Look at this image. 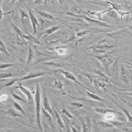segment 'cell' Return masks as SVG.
Instances as JSON below:
<instances>
[{
	"label": "cell",
	"mask_w": 132,
	"mask_h": 132,
	"mask_svg": "<svg viewBox=\"0 0 132 132\" xmlns=\"http://www.w3.org/2000/svg\"><path fill=\"white\" fill-rule=\"evenodd\" d=\"M11 95H12V97L15 99V100H18V101H21V102H27V100H26V99L22 98V97H20L19 95H18V94H16V93H12Z\"/></svg>",
	"instance_id": "obj_38"
},
{
	"label": "cell",
	"mask_w": 132,
	"mask_h": 132,
	"mask_svg": "<svg viewBox=\"0 0 132 132\" xmlns=\"http://www.w3.org/2000/svg\"><path fill=\"white\" fill-rule=\"evenodd\" d=\"M50 1H51V0H34L33 3L36 4H46Z\"/></svg>",
	"instance_id": "obj_42"
},
{
	"label": "cell",
	"mask_w": 132,
	"mask_h": 132,
	"mask_svg": "<svg viewBox=\"0 0 132 132\" xmlns=\"http://www.w3.org/2000/svg\"><path fill=\"white\" fill-rule=\"evenodd\" d=\"M8 99V95L6 93L0 94V102H4Z\"/></svg>",
	"instance_id": "obj_40"
},
{
	"label": "cell",
	"mask_w": 132,
	"mask_h": 132,
	"mask_svg": "<svg viewBox=\"0 0 132 132\" xmlns=\"http://www.w3.org/2000/svg\"><path fill=\"white\" fill-rule=\"evenodd\" d=\"M60 113H61V114H63V115H64V116H66V117H67L68 118H69V119H73V118H74L73 116L71 113H69V111L64 108V107H63V109H62V110L60 111Z\"/></svg>",
	"instance_id": "obj_35"
},
{
	"label": "cell",
	"mask_w": 132,
	"mask_h": 132,
	"mask_svg": "<svg viewBox=\"0 0 132 132\" xmlns=\"http://www.w3.org/2000/svg\"><path fill=\"white\" fill-rule=\"evenodd\" d=\"M43 108L45 110H46L48 112L51 114L52 117H54V111H53V108H52V106L51 105V103H50L49 102V99L46 96V94H45V91L43 92Z\"/></svg>",
	"instance_id": "obj_13"
},
{
	"label": "cell",
	"mask_w": 132,
	"mask_h": 132,
	"mask_svg": "<svg viewBox=\"0 0 132 132\" xmlns=\"http://www.w3.org/2000/svg\"><path fill=\"white\" fill-rule=\"evenodd\" d=\"M12 104H13V107H14V109H16V111H20L21 113H22L23 116H25L26 117H27V115L26 113V111H24V109L22 107V106H21L19 103H18L16 101H13V102H12Z\"/></svg>",
	"instance_id": "obj_28"
},
{
	"label": "cell",
	"mask_w": 132,
	"mask_h": 132,
	"mask_svg": "<svg viewBox=\"0 0 132 132\" xmlns=\"http://www.w3.org/2000/svg\"><path fill=\"white\" fill-rule=\"evenodd\" d=\"M15 88H18V89H20V91L22 92L24 95H26L27 97V100H28V102L29 103H32L33 101H34V98H33V96H32V93L31 92L30 89H28L27 88H25L22 85L21 82H19L18 85L15 87Z\"/></svg>",
	"instance_id": "obj_8"
},
{
	"label": "cell",
	"mask_w": 132,
	"mask_h": 132,
	"mask_svg": "<svg viewBox=\"0 0 132 132\" xmlns=\"http://www.w3.org/2000/svg\"><path fill=\"white\" fill-rule=\"evenodd\" d=\"M120 77H121V81L125 82V84H129L130 80L131 79L130 72L126 69V67L123 64L121 65V73H120Z\"/></svg>",
	"instance_id": "obj_10"
},
{
	"label": "cell",
	"mask_w": 132,
	"mask_h": 132,
	"mask_svg": "<svg viewBox=\"0 0 132 132\" xmlns=\"http://www.w3.org/2000/svg\"><path fill=\"white\" fill-rule=\"evenodd\" d=\"M130 1H131V2H132V0H130Z\"/></svg>",
	"instance_id": "obj_51"
},
{
	"label": "cell",
	"mask_w": 132,
	"mask_h": 132,
	"mask_svg": "<svg viewBox=\"0 0 132 132\" xmlns=\"http://www.w3.org/2000/svg\"><path fill=\"white\" fill-rule=\"evenodd\" d=\"M114 48V44L111 42V41H108L106 40H101L96 42L95 44L89 45L88 47V50H93V49H97V50H103V51H106V50H110Z\"/></svg>",
	"instance_id": "obj_4"
},
{
	"label": "cell",
	"mask_w": 132,
	"mask_h": 132,
	"mask_svg": "<svg viewBox=\"0 0 132 132\" xmlns=\"http://www.w3.org/2000/svg\"><path fill=\"white\" fill-rule=\"evenodd\" d=\"M93 73L96 74V75H97L99 78H100V79H101L102 82H104L105 84H111V79L106 75L105 73H103L102 72L99 71V70H94V71H93Z\"/></svg>",
	"instance_id": "obj_18"
},
{
	"label": "cell",
	"mask_w": 132,
	"mask_h": 132,
	"mask_svg": "<svg viewBox=\"0 0 132 132\" xmlns=\"http://www.w3.org/2000/svg\"><path fill=\"white\" fill-rule=\"evenodd\" d=\"M33 59H34V51L31 46H29L28 48V56H27V64H26V68L27 69L28 66L31 64L32 62Z\"/></svg>",
	"instance_id": "obj_25"
},
{
	"label": "cell",
	"mask_w": 132,
	"mask_h": 132,
	"mask_svg": "<svg viewBox=\"0 0 132 132\" xmlns=\"http://www.w3.org/2000/svg\"><path fill=\"white\" fill-rule=\"evenodd\" d=\"M16 1H18V0H8V3H9V4H12V3H14Z\"/></svg>",
	"instance_id": "obj_47"
},
{
	"label": "cell",
	"mask_w": 132,
	"mask_h": 132,
	"mask_svg": "<svg viewBox=\"0 0 132 132\" xmlns=\"http://www.w3.org/2000/svg\"><path fill=\"white\" fill-rule=\"evenodd\" d=\"M116 113H118V112H107L103 115V118H104L105 121H113V120L117 119V115H116Z\"/></svg>",
	"instance_id": "obj_26"
},
{
	"label": "cell",
	"mask_w": 132,
	"mask_h": 132,
	"mask_svg": "<svg viewBox=\"0 0 132 132\" xmlns=\"http://www.w3.org/2000/svg\"><path fill=\"white\" fill-rule=\"evenodd\" d=\"M11 25H12V28L14 29V31H16V33L18 34V36H19L20 37H22V36H23V34H24L23 31H22V30H21V29H20L18 27H16L15 24H13V22H11Z\"/></svg>",
	"instance_id": "obj_31"
},
{
	"label": "cell",
	"mask_w": 132,
	"mask_h": 132,
	"mask_svg": "<svg viewBox=\"0 0 132 132\" xmlns=\"http://www.w3.org/2000/svg\"><path fill=\"white\" fill-rule=\"evenodd\" d=\"M47 73L46 72H36V73H27L26 76H23L22 78H19V82L21 81H24V80H29V79H32V78H36L40 76L45 75Z\"/></svg>",
	"instance_id": "obj_14"
},
{
	"label": "cell",
	"mask_w": 132,
	"mask_h": 132,
	"mask_svg": "<svg viewBox=\"0 0 132 132\" xmlns=\"http://www.w3.org/2000/svg\"><path fill=\"white\" fill-rule=\"evenodd\" d=\"M84 91H85V93H86L87 95H88V96L90 98H92L93 100L98 101V102H103V101H104V99H103L102 97H99L98 95L95 94V93H92V92H90V91H89L88 88H85Z\"/></svg>",
	"instance_id": "obj_21"
},
{
	"label": "cell",
	"mask_w": 132,
	"mask_h": 132,
	"mask_svg": "<svg viewBox=\"0 0 132 132\" xmlns=\"http://www.w3.org/2000/svg\"><path fill=\"white\" fill-rule=\"evenodd\" d=\"M112 7H110L108 8V9H106V10H103V11H88V12H87V13L91 15L92 16H93L94 18H96L99 21H103V22H105V20H103L102 18V16L106 13V12H111V11H112Z\"/></svg>",
	"instance_id": "obj_12"
},
{
	"label": "cell",
	"mask_w": 132,
	"mask_h": 132,
	"mask_svg": "<svg viewBox=\"0 0 132 132\" xmlns=\"http://www.w3.org/2000/svg\"><path fill=\"white\" fill-rule=\"evenodd\" d=\"M34 102L36 104V121L38 125L39 130L43 131L40 123V110H41V93H40V87L39 82H36V89L35 92V97H34Z\"/></svg>",
	"instance_id": "obj_1"
},
{
	"label": "cell",
	"mask_w": 132,
	"mask_h": 132,
	"mask_svg": "<svg viewBox=\"0 0 132 132\" xmlns=\"http://www.w3.org/2000/svg\"><path fill=\"white\" fill-rule=\"evenodd\" d=\"M126 31V29H123V30H119V31H112V32H108V33H106V36L111 37V39L113 40H117L119 38L120 36V34H121V32Z\"/></svg>",
	"instance_id": "obj_23"
},
{
	"label": "cell",
	"mask_w": 132,
	"mask_h": 132,
	"mask_svg": "<svg viewBox=\"0 0 132 132\" xmlns=\"http://www.w3.org/2000/svg\"><path fill=\"white\" fill-rule=\"evenodd\" d=\"M51 51H55L56 54L60 55H67L68 53V49L66 47H55V48H53V49H50Z\"/></svg>",
	"instance_id": "obj_24"
},
{
	"label": "cell",
	"mask_w": 132,
	"mask_h": 132,
	"mask_svg": "<svg viewBox=\"0 0 132 132\" xmlns=\"http://www.w3.org/2000/svg\"><path fill=\"white\" fill-rule=\"evenodd\" d=\"M62 27V24H59V25H57V26H54V27H50V28L46 29V30L43 32V34L40 36V37H45V36L51 35L54 32H55L57 30H59L60 27Z\"/></svg>",
	"instance_id": "obj_17"
},
{
	"label": "cell",
	"mask_w": 132,
	"mask_h": 132,
	"mask_svg": "<svg viewBox=\"0 0 132 132\" xmlns=\"http://www.w3.org/2000/svg\"><path fill=\"white\" fill-rule=\"evenodd\" d=\"M12 11H10V12H4L3 10H2V0H0V31H1V20L3 18V16L4 15H7V14H10L12 13Z\"/></svg>",
	"instance_id": "obj_34"
},
{
	"label": "cell",
	"mask_w": 132,
	"mask_h": 132,
	"mask_svg": "<svg viewBox=\"0 0 132 132\" xmlns=\"http://www.w3.org/2000/svg\"><path fill=\"white\" fill-rule=\"evenodd\" d=\"M125 64L127 65L128 68L132 70V63H130V62H125Z\"/></svg>",
	"instance_id": "obj_45"
},
{
	"label": "cell",
	"mask_w": 132,
	"mask_h": 132,
	"mask_svg": "<svg viewBox=\"0 0 132 132\" xmlns=\"http://www.w3.org/2000/svg\"><path fill=\"white\" fill-rule=\"evenodd\" d=\"M94 111L97 112L98 114H101V115H104L107 112H117L114 110H111V109H105V108H101V107H97V108H94Z\"/></svg>",
	"instance_id": "obj_27"
},
{
	"label": "cell",
	"mask_w": 132,
	"mask_h": 132,
	"mask_svg": "<svg viewBox=\"0 0 132 132\" xmlns=\"http://www.w3.org/2000/svg\"><path fill=\"white\" fill-rule=\"evenodd\" d=\"M97 124L98 126H100L103 128H112L114 127V126L111 124L110 121H97Z\"/></svg>",
	"instance_id": "obj_30"
},
{
	"label": "cell",
	"mask_w": 132,
	"mask_h": 132,
	"mask_svg": "<svg viewBox=\"0 0 132 132\" xmlns=\"http://www.w3.org/2000/svg\"><path fill=\"white\" fill-rule=\"evenodd\" d=\"M69 105L73 107H77V108H82V107H84V104L82 103L78 102H72L69 103Z\"/></svg>",
	"instance_id": "obj_39"
},
{
	"label": "cell",
	"mask_w": 132,
	"mask_h": 132,
	"mask_svg": "<svg viewBox=\"0 0 132 132\" xmlns=\"http://www.w3.org/2000/svg\"><path fill=\"white\" fill-rule=\"evenodd\" d=\"M93 57L96 58L97 60H98L99 61L101 62V64L104 66L105 69L108 71V68L110 67V66L113 64V59H111V58L106 56V55H92Z\"/></svg>",
	"instance_id": "obj_5"
},
{
	"label": "cell",
	"mask_w": 132,
	"mask_h": 132,
	"mask_svg": "<svg viewBox=\"0 0 132 132\" xmlns=\"http://www.w3.org/2000/svg\"><path fill=\"white\" fill-rule=\"evenodd\" d=\"M14 64H0V69H6L8 67H11V66H13Z\"/></svg>",
	"instance_id": "obj_43"
},
{
	"label": "cell",
	"mask_w": 132,
	"mask_h": 132,
	"mask_svg": "<svg viewBox=\"0 0 132 132\" xmlns=\"http://www.w3.org/2000/svg\"><path fill=\"white\" fill-rule=\"evenodd\" d=\"M94 1H96V0H94Z\"/></svg>",
	"instance_id": "obj_50"
},
{
	"label": "cell",
	"mask_w": 132,
	"mask_h": 132,
	"mask_svg": "<svg viewBox=\"0 0 132 132\" xmlns=\"http://www.w3.org/2000/svg\"><path fill=\"white\" fill-rule=\"evenodd\" d=\"M22 38L25 39V40H27L28 41H30V42L31 43H35V44H37V45H41V43L40 42V41L37 40L36 37H34L32 35H30V34H23L22 36Z\"/></svg>",
	"instance_id": "obj_22"
},
{
	"label": "cell",
	"mask_w": 132,
	"mask_h": 132,
	"mask_svg": "<svg viewBox=\"0 0 132 132\" xmlns=\"http://www.w3.org/2000/svg\"><path fill=\"white\" fill-rule=\"evenodd\" d=\"M121 99H122V101H123L124 102H125V103H126V104L128 106L130 107V108H131V109H132V103H131L130 102H128V101H126V99H124L123 97H121Z\"/></svg>",
	"instance_id": "obj_44"
},
{
	"label": "cell",
	"mask_w": 132,
	"mask_h": 132,
	"mask_svg": "<svg viewBox=\"0 0 132 132\" xmlns=\"http://www.w3.org/2000/svg\"><path fill=\"white\" fill-rule=\"evenodd\" d=\"M2 88H3V86H2V88H0V90H1Z\"/></svg>",
	"instance_id": "obj_49"
},
{
	"label": "cell",
	"mask_w": 132,
	"mask_h": 132,
	"mask_svg": "<svg viewBox=\"0 0 132 132\" xmlns=\"http://www.w3.org/2000/svg\"><path fill=\"white\" fill-rule=\"evenodd\" d=\"M52 87H54L55 88L59 90L61 94H63V95L66 94V93L64 92V85L63 82H62L61 80H60V79H55V80L53 81V82H52Z\"/></svg>",
	"instance_id": "obj_16"
},
{
	"label": "cell",
	"mask_w": 132,
	"mask_h": 132,
	"mask_svg": "<svg viewBox=\"0 0 132 132\" xmlns=\"http://www.w3.org/2000/svg\"><path fill=\"white\" fill-rule=\"evenodd\" d=\"M82 74H84V76L85 78H88L91 84H93L94 85V87H96L97 89L102 88V89L104 90V92H106V87L107 84H105L104 82H102L100 78L96 75V74L95 73L89 74V73H84Z\"/></svg>",
	"instance_id": "obj_3"
},
{
	"label": "cell",
	"mask_w": 132,
	"mask_h": 132,
	"mask_svg": "<svg viewBox=\"0 0 132 132\" xmlns=\"http://www.w3.org/2000/svg\"><path fill=\"white\" fill-rule=\"evenodd\" d=\"M45 64H48V65H51V66H53V67H60V64L59 63H55V62H44Z\"/></svg>",
	"instance_id": "obj_41"
},
{
	"label": "cell",
	"mask_w": 132,
	"mask_h": 132,
	"mask_svg": "<svg viewBox=\"0 0 132 132\" xmlns=\"http://www.w3.org/2000/svg\"><path fill=\"white\" fill-rule=\"evenodd\" d=\"M113 102L119 107L120 109L122 111V112L126 115V117L127 118V126H130V127L132 128V115L130 113V111H128V110H126V109H125V108H123V107L121 105H119L118 103L117 102H115L114 100H113Z\"/></svg>",
	"instance_id": "obj_15"
},
{
	"label": "cell",
	"mask_w": 132,
	"mask_h": 132,
	"mask_svg": "<svg viewBox=\"0 0 132 132\" xmlns=\"http://www.w3.org/2000/svg\"><path fill=\"white\" fill-rule=\"evenodd\" d=\"M36 12L40 16H43V18H45V19H47V20H51V21H54V20H60V18H55V16H54L52 14L49 13V12H44V11H40V10H36Z\"/></svg>",
	"instance_id": "obj_20"
},
{
	"label": "cell",
	"mask_w": 132,
	"mask_h": 132,
	"mask_svg": "<svg viewBox=\"0 0 132 132\" xmlns=\"http://www.w3.org/2000/svg\"><path fill=\"white\" fill-rule=\"evenodd\" d=\"M53 111H54V116H55V119H56V122H57V124L60 126V127L61 128V130H66V129H65V126L64 125V121H63V120H62V118L60 117V113L58 112V111H57L55 109H54V108H53Z\"/></svg>",
	"instance_id": "obj_19"
},
{
	"label": "cell",
	"mask_w": 132,
	"mask_h": 132,
	"mask_svg": "<svg viewBox=\"0 0 132 132\" xmlns=\"http://www.w3.org/2000/svg\"><path fill=\"white\" fill-rule=\"evenodd\" d=\"M0 51H3V52H4L5 54H7V55H9V54H8V52H7L6 45L3 42V40L1 39H0Z\"/></svg>",
	"instance_id": "obj_37"
},
{
	"label": "cell",
	"mask_w": 132,
	"mask_h": 132,
	"mask_svg": "<svg viewBox=\"0 0 132 132\" xmlns=\"http://www.w3.org/2000/svg\"><path fill=\"white\" fill-rule=\"evenodd\" d=\"M16 82H19V78H13V79L8 81L7 82H6L5 84L3 85V88H6V87H10L12 85H13Z\"/></svg>",
	"instance_id": "obj_36"
},
{
	"label": "cell",
	"mask_w": 132,
	"mask_h": 132,
	"mask_svg": "<svg viewBox=\"0 0 132 132\" xmlns=\"http://www.w3.org/2000/svg\"><path fill=\"white\" fill-rule=\"evenodd\" d=\"M41 111H42V114H43V116L47 119V121L51 123V126H54V125H53V121H52V116L50 114L48 111H46V110H45L44 108H43V106L41 107Z\"/></svg>",
	"instance_id": "obj_29"
},
{
	"label": "cell",
	"mask_w": 132,
	"mask_h": 132,
	"mask_svg": "<svg viewBox=\"0 0 132 132\" xmlns=\"http://www.w3.org/2000/svg\"><path fill=\"white\" fill-rule=\"evenodd\" d=\"M28 14H29V19H30L31 22V25H32V28H33V35H36L37 33V26L39 25V22H38V18H36L35 16L34 12H33L31 9H28Z\"/></svg>",
	"instance_id": "obj_11"
},
{
	"label": "cell",
	"mask_w": 132,
	"mask_h": 132,
	"mask_svg": "<svg viewBox=\"0 0 132 132\" xmlns=\"http://www.w3.org/2000/svg\"><path fill=\"white\" fill-rule=\"evenodd\" d=\"M79 121L81 122L82 126V131L84 132H89L92 130L91 129V119L88 117H80Z\"/></svg>",
	"instance_id": "obj_9"
},
{
	"label": "cell",
	"mask_w": 132,
	"mask_h": 132,
	"mask_svg": "<svg viewBox=\"0 0 132 132\" xmlns=\"http://www.w3.org/2000/svg\"><path fill=\"white\" fill-rule=\"evenodd\" d=\"M16 75V73H0V79H5V78H11Z\"/></svg>",
	"instance_id": "obj_32"
},
{
	"label": "cell",
	"mask_w": 132,
	"mask_h": 132,
	"mask_svg": "<svg viewBox=\"0 0 132 132\" xmlns=\"http://www.w3.org/2000/svg\"><path fill=\"white\" fill-rule=\"evenodd\" d=\"M66 15H69V16H75V18H82V19H84L87 22H88L92 25H94V26H97V27H115L116 26L114 25H111L108 24L103 21H99L97 19H93V18H90L88 16H87L85 15H78L75 13H73V12H65Z\"/></svg>",
	"instance_id": "obj_2"
},
{
	"label": "cell",
	"mask_w": 132,
	"mask_h": 132,
	"mask_svg": "<svg viewBox=\"0 0 132 132\" xmlns=\"http://www.w3.org/2000/svg\"><path fill=\"white\" fill-rule=\"evenodd\" d=\"M105 3L110 4V5L111 6V7H112V9L114 11L117 12V13L120 16V18H121V20H123V16H126V15H129L130 14V12H126V11H123L121 9V4H119L117 3H113V2H110V1H104Z\"/></svg>",
	"instance_id": "obj_7"
},
{
	"label": "cell",
	"mask_w": 132,
	"mask_h": 132,
	"mask_svg": "<svg viewBox=\"0 0 132 132\" xmlns=\"http://www.w3.org/2000/svg\"><path fill=\"white\" fill-rule=\"evenodd\" d=\"M123 94H124V95H127V96H130V97H132V92H124Z\"/></svg>",
	"instance_id": "obj_46"
},
{
	"label": "cell",
	"mask_w": 132,
	"mask_h": 132,
	"mask_svg": "<svg viewBox=\"0 0 132 132\" xmlns=\"http://www.w3.org/2000/svg\"><path fill=\"white\" fill-rule=\"evenodd\" d=\"M55 73H62V74H63V75L64 76V78H66V79L72 80V81H73L74 82H75V84H77L78 85H79L82 88H84V89L86 88L84 85H82V84H80V82L77 80V78H75V76L73 75V73L69 72V71H66V70L61 69H57L55 70Z\"/></svg>",
	"instance_id": "obj_6"
},
{
	"label": "cell",
	"mask_w": 132,
	"mask_h": 132,
	"mask_svg": "<svg viewBox=\"0 0 132 132\" xmlns=\"http://www.w3.org/2000/svg\"><path fill=\"white\" fill-rule=\"evenodd\" d=\"M20 13H21V20H22V25H23V27H26V26H25V23H24V22H23V19H24V18H29V14L27 13V12H25L23 9H22V8L20 9Z\"/></svg>",
	"instance_id": "obj_33"
},
{
	"label": "cell",
	"mask_w": 132,
	"mask_h": 132,
	"mask_svg": "<svg viewBox=\"0 0 132 132\" xmlns=\"http://www.w3.org/2000/svg\"><path fill=\"white\" fill-rule=\"evenodd\" d=\"M129 28H130V29H132V26H130V27H129Z\"/></svg>",
	"instance_id": "obj_48"
}]
</instances>
